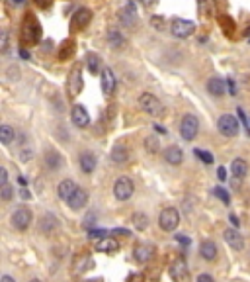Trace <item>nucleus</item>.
<instances>
[{
	"label": "nucleus",
	"instance_id": "obj_1",
	"mask_svg": "<svg viewBox=\"0 0 250 282\" xmlns=\"http://www.w3.org/2000/svg\"><path fill=\"white\" fill-rule=\"evenodd\" d=\"M194 32H196V24H194V22H190V20L174 18V20L170 22V34H172L174 38L184 40V38H190Z\"/></svg>",
	"mask_w": 250,
	"mask_h": 282
},
{
	"label": "nucleus",
	"instance_id": "obj_2",
	"mask_svg": "<svg viewBox=\"0 0 250 282\" xmlns=\"http://www.w3.org/2000/svg\"><path fill=\"white\" fill-rule=\"evenodd\" d=\"M198 131H200V120H198L194 114H186V116L182 118V123H180V133H182V137H184L186 141H192V139H196Z\"/></svg>",
	"mask_w": 250,
	"mask_h": 282
},
{
	"label": "nucleus",
	"instance_id": "obj_3",
	"mask_svg": "<svg viewBox=\"0 0 250 282\" xmlns=\"http://www.w3.org/2000/svg\"><path fill=\"white\" fill-rule=\"evenodd\" d=\"M133 190H135V186H133V180H131L129 176H119V178L115 180V184H113V194H115V198L121 200V202L129 200V198L133 196Z\"/></svg>",
	"mask_w": 250,
	"mask_h": 282
},
{
	"label": "nucleus",
	"instance_id": "obj_4",
	"mask_svg": "<svg viewBox=\"0 0 250 282\" xmlns=\"http://www.w3.org/2000/svg\"><path fill=\"white\" fill-rule=\"evenodd\" d=\"M180 224V214L176 208H164L158 216V226L164 231H174Z\"/></svg>",
	"mask_w": 250,
	"mask_h": 282
},
{
	"label": "nucleus",
	"instance_id": "obj_5",
	"mask_svg": "<svg viewBox=\"0 0 250 282\" xmlns=\"http://www.w3.org/2000/svg\"><path fill=\"white\" fill-rule=\"evenodd\" d=\"M139 106H141V110H145L150 116H160L162 110H164L162 102L156 96H152L150 92H145V94L139 96Z\"/></svg>",
	"mask_w": 250,
	"mask_h": 282
},
{
	"label": "nucleus",
	"instance_id": "obj_6",
	"mask_svg": "<svg viewBox=\"0 0 250 282\" xmlns=\"http://www.w3.org/2000/svg\"><path fill=\"white\" fill-rule=\"evenodd\" d=\"M217 127L225 137H235L239 133V120L231 114H223L217 121Z\"/></svg>",
	"mask_w": 250,
	"mask_h": 282
},
{
	"label": "nucleus",
	"instance_id": "obj_7",
	"mask_svg": "<svg viewBox=\"0 0 250 282\" xmlns=\"http://www.w3.org/2000/svg\"><path fill=\"white\" fill-rule=\"evenodd\" d=\"M32 220H34L32 210H28V208H18V210L12 214V227L18 229V231H26V229L30 227V224H32Z\"/></svg>",
	"mask_w": 250,
	"mask_h": 282
},
{
	"label": "nucleus",
	"instance_id": "obj_8",
	"mask_svg": "<svg viewBox=\"0 0 250 282\" xmlns=\"http://www.w3.org/2000/svg\"><path fill=\"white\" fill-rule=\"evenodd\" d=\"M223 237H225V241H227V245H229L231 249H235V251H243V247H245V239H243V235L239 233V229H237V227H229V229H225V231H223Z\"/></svg>",
	"mask_w": 250,
	"mask_h": 282
},
{
	"label": "nucleus",
	"instance_id": "obj_9",
	"mask_svg": "<svg viewBox=\"0 0 250 282\" xmlns=\"http://www.w3.org/2000/svg\"><path fill=\"white\" fill-rule=\"evenodd\" d=\"M170 277L174 282H184L188 279V265L184 259H176L172 265H170Z\"/></svg>",
	"mask_w": 250,
	"mask_h": 282
},
{
	"label": "nucleus",
	"instance_id": "obj_10",
	"mask_svg": "<svg viewBox=\"0 0 250 282\" xmlns=\"http://www.w3.org/2000/svg\"><path fill=\"white\" fill-rule=\"evenodd\" d=\"M117 16H119V22H121L125 28H133V26L137 24V10H135L133 4H127L125 8H121Z\"/></svg>",
	"mask_w": 250,
	"mask_h": 282
},
{
	"label": "nucleus",
	"instance_id": "obj_11",
	"mask_svg": "<svg viewBox=\"0 0 250 282\" xmlns=\"http://www.w3.org/2000/svg\"><path fill=\"white\" fill-rule=\"evenodd\" d=\"M164 161L168 165H172V167H178L184 161V151L178 145H170V147L164 149Z\"/></svg>",
	"mask_w": 250,
	"mask_h": 282
},
{
	"label": "nucleus",
	"instance_id": "obj_12",
	"mask_svg": "<svg viewBox=\"0 0 250 282\" xmlns=\"http://www.w3.org/2000/svg\"><path fill=\"white\" fill-rule=\"evenodd\" d=\"M76 182L74 180H71V178H67V180H63V182H59V186H57V194H59V198L61 200H65V202H69L71 198H72V194L76 192Z\"/></svg>",
	"mask_w": 250,
	"mask_h": 282
},
{
	"label": "nucleus",
	"instance_id": "obj_13",
	"mask_svg": "<svg viewBox=\"0 0 250 282\" xmlns=\"http://www.w3.org/2000/svg\"><path fill=\"white\" fill-rule=\"evenodd\" d=\"M67 204H69V208H71V210H82V208L88 204V192H86L84 188H80V186H78V188H76V192L72 194V198H71Z\"/></svg>",
	"mask_w": 250,
	"mask_h": 282
},
{
	"label": "nucleus",
	"instance_id": "obj_14",
	"mask_svg": "<svg viewBox=\"0 0 250 282\" xmlns=\"http://www.w3.org/2000/svg\"><path fill=\"white\" fill-rule=\"evenodd\" d=\"M71 118H72V123L78 125V127H88V123H90V116L86 112V108L80 106V104H76V106L72 108Z\"/></svg>",
	"mask_w": 250,
	"mask_h": 282
},
{
	"label": "nucleus",
	"instance_id": "obj_15",
	"mask_svg": "<svg viewBox=\"0 0 250 282\" xmlns=\"http://www.w3.org/2000/svg\"><path fill=\"white\" fill-rule=\"evenodd\" d=\"M78 165H80V170H82V172L90 174V172H94V169H96L98 159H96V155H94V153L84 151V153L78 157Z\"/></svg>",
	"mask_w": 250,
	"mask_h": 282
},
{
	"label": "nucleus",
	"instance_id": "obj_16",
	"mask_svg": "<svg viewBox=\"0 0 250 282\" xmlns=\"http://www.w3.org/2000/svg\"><path fill=\"white\" fill-rule=\"evenodd\" d=\"M117 249H119V243L115 237L106 235V237L96 241V251H100V253H115Z\"/></svg>",
	"mask_w": 250,
	"mask_h": 282
},
{
	"label": "nucleus",
	"instance_id": "obj_17",
	"mask_svg": "<svg viewBox=\"0 0 250 282\" xmlns=\"http://www.w3.org/2000/svg\"><path fill=\"white\" fill-rule=\"evenodd\" d=\"M207 92L213 96V98H221L225 94V81L219 79V77H211L207 81Z\"/></svg>",
	"mask_w": 250,
	"mask_h": 282
},
{
	"label": "nucleus",
	"instance_id": "obj_18",
	"mask_svg": "<svg viewBox=\"0 0 250 282\" xmlns=\"http://www.w3.org/2000/svg\"><path fill=\"white\" fill-rule=\"evenodd\" d=\"M102 92L104 94H111L113 88H115V77L111 73V69H104L102 71Z\"/></svg>",
	"mask_w": 250,
	"mask_h": 282
},
{
	"label": "nucleus",
	"instance_id": "obj_19",
	"mask_svg": "<svg viewBox=\"0 0 250 282\" xmlns=\"http://www.w3.org/2000/svg\"><path fill=\"white\" fill-rule=\"evenodd\" d=\"M200 255L205 259V261H213V259H217V245H215V241H211V239L201 241Z\"/></svg>",
	"mask_w": 250,
	"mask_h": 282
},
{
	"label": "nucleus",
	"instance_id": "obj_20",
	"mask_svg": "<svg viewBox=\"0 0 250 282\" xmlns=\"http://www.w3.org/2000/svg\"><path fill=\"white\" fill-rule=\"evenodd\" d=\"M127 159H129V149H127L123 143H117V145L111 149V161H113L115 165H123V163H127Z\"/></svg>",
	"mask_w": 250,
	"mask_h": 282
},
{
	"label": "nucleus",
	"instance_id": "obj_21",
	"mask_svg": "<svg viewBox=\"0 0 250 282\" xmlns=\"http://www.w3.org/2000/svg\"><path fill=\"white\" fill-rule=\"evenodd\" d=\"M152 255H154V247H152V245L141 243V245L135 247V259H137L139 263H147Z\"/></svg>",
	"mask_w": 250,
	"mask_h": 282
},
{
	"label": "nucleus",
	"instance_id": "obj_22",
	"mask_svg": "<svg viewBox=\"0 0 250 282\" xmlns=\"http://www.w3.org/2000/svg\"><path fill=\"white\" fill-rule=\"evenodd\" d=\"M107 41H109V47H113V49H121V47L125 45L123 34H121L119 30H115V28H111V30L107 32Z\"/></svg>",
	"mask_w": 250,
	"mask_h": 282
},
{
	"label": "nucleus",
	"instance_id": "obj_23",
	"mask_svg": "<svg viewBox=\"0 0 250 282\" xmlns=\"http://www.w3.org/2000/svg\"><path fill=\"white\" fill-rule=\"evenodd\" d=\"M45 165L49 170H57L63 165V157L55 149H49V151H45Z\"/></svg>",
	"mask_w": 250,
	"mask_h": 282
},
{
	"label": "nucleus",
	"instance_id": "obj_24",
	"mask_svg": "<svg viewBox=\"0 0 250 282\" xmlns=\"http://www.w3.org/2000/svg\"><path fill=\"white\" fill-rule=\"evenodd\" d=\"M231 170H233V174H235L237 178H245L247 172H249V163H247L245 159H235V161L231 163Z\"/></svg>",
	"mask_w": 250,
	"mask_h": 282
},
{
	"label": "nucleus",
	"instance_id": "obj_25",
	"mask_svg": "<svg viewBox=\"0 0 250 282\" xmlns=\"http://www.w3.org/2000/svg\"><path fill=\"white\" fill-rule=\"evenodd\" d=\"M14 137H16L14 127L8 125V123H4V125L0 127V141H2V145H10V143L14 141Z\"/></svg>",
	"mask_w": 250,
	"mask_h": 282
},
{
	"label": "nucleus",
	"instance_id": "obj_26",
	"mask_svg": "<svg viewBox=\"0 0 250 282\" xmlns=\"http://www.w3.org/2000/svg\"><path fill=\"white\" fill-rule=\"evenodd\" d=\"M57 226H59L57 218H55L53 214H45V216L41 218V226H39V227H41V231H43V233H45V231H47V233H51V231H53Z\"/></svg>",
	"mask_w": 250,
	"mask_h": 282
},
{
	"label": "nucleus",
	"instance_id": "obj_27",
	"mask_svg": "<svg viewBox=\"0 0 250 282\" xmlns=\"http://www.w3.org/2000/svg\"><path fill=\"white\" fill-rule=\"evenodd\" d=\"M86 63H88V71H90L92 75L100 71V65H102L100 55H96V53H88V57H86Z\"/></svg>",
	"mask_w": 250,
	"mask_h": 282
},
{
	"label": "nucleus",
	"instance_id": "obj_28",
	"mask_svg": "<svg viewBox=\"0 0 250 282\" xmlns=\"http://www.w3.org/2000/svg\"><path fill=\"white\" fill-rule=\"evenodd\" d=\"M80 88H82V81H80V69H74V71H72V81H71V92H72V94H76Z\"/></svg>",
	"mask_w": 250,
	"mask_h": 282
},
{
	"label": "nucleus",
	"instance_id": "obj_29",
	"mask_svg": "<svg viewBox=\"0 0 250 282\" xmlns=\"http://www.w3.org/2000/svg\"><path fill=\"white\" fill-rule=\"evenodd\" d=\"M90 16H92V14H90V10H86V8H84V10H80V12L76 14V20H74V26H78V28L86 26V24L90 22Z\"/></svg>",
	"mask_w": 250,
	"mask_h": 282
},
{
	"label": "nucleus",
	"instance_id": "obj_30",
	"mask_svg": "<svg viewBox=\"0 0 250 282\" xmlns=\"http://www.w3.org/2000/svg\"><path fill=\"white\" fill-rule=\"evenodd\" d=\"M133 226L137 227V229H145V227L149 226V218H147V214H133Z\"/></svg>",
	"mask_w": 250,
	"mask_h": 282
},
{
	"label": "nucleus",
	"instance_id": "obj_31",
	"mask_svg": "<svg viewBox=\"0 0 250 282\" xmlns=\"http://www.w3.org/2000/svg\"><path fill=\"white\" fill-rule=\"evenodd\" d=\"M215 196H217V198H221V202H223L225 206H229V204H231V196H229V192H227L223 186H217V188H215Z\"/></svg>",
	"mask_w": 250,
	"mask_h": 282
},
{
	"label": "nucleus",
	"instance_id": "obj_32",
	"mask_svg": "<svg viewBox=\"0 0 250 282\" xmlns=\"http://www.w3.org/2000/svg\"><path fill=\"white\" fill-rule=\"evenodd\" d=\"M12 194H14V188H12L10 184H4V186L0 188V198H2V202H10V200H12Z\"/></svg>",
	"mask_w": 250,
	"mask_h": 282
},
{
	"label": "nucleus",
	"instance_id": "obj_33",
	"mask_svg": "<svg viewBox=\"0 0 250 282\" xmlns=\"http://www.w3.org/2000/svg\"><path fill=\"white\" fill-rule=\"evenodd\" d=\"M196 155L200 157L203 163H207V165H211V163H213V155H211L209 151H201V149H196Z\"/></svg>",
	"mask_w": 250,
	"mask_h": 282
},
{
	"label": "nucleus",
	"instance_id": "obj_34",
	"mask_svg": "<svg viewBox=\"0 0 250 282\" xmlns=\"http://www.w3.org/2000/svg\"><path fill=\"white\" fill-rule=\"evenodd\" d=\"M145 145H147V149H149L150 153H156V151H158V147H160L158 139H154V137H149V139L145 141Z\"/></svg>",
	"mask_w": 250,
	"mask_h": 282
},
{
	"label": "nucleus",
	"instance_id": "obj_35",
	"mask_svg": "<svg viewBox=\"0 0 250 282\" xmlns=\"http://www.w3.org/2000/svg\"><path fill=\"white\" fill-rule=\"evenodd\" d=\"M32 157H34V149H22V151H20V159H22L24 163L30 161Z\"/></svg>",
	"mask_w": 250,
	"mask_h": 282
},
{
	"label": "nucleus",
	"instance_id": "obj_36",
	"mask_svg": "<svg viewBox=\"0 0 250 282\" xmlns=\"http://www.w3.org/2000/svg\"><path fill=\"white\" fill-rule=\"evenodd\" d=\"M176 241H178L180 245H184V247H190V237H186L184 233H180V235H176Z\"/></svg>",
	"mask_w": 250,
	"mask_h": 282
},
{
	"label": "nucleus",
	"instance_id": "obj_37",
	"mask_svg": "<svg viewBox=\"0 0 250 282\" xmlns=\"http://www.w3.org/2000/svg\"><path fill=\"white\" fill-rule=\"evenodd\" d=\"M106 235H107V233L102 231V229H90V239H94V237H96V239H102V237H106Z\"/></svg>",
	"mask_w": 250,
	"mask_h": 282
},
{
	"label": "nucleus",
	"instance_id": "obj_38",
	"mask_svg": "<svg viewBox=\"0 0 250 282\" xmlns=\"http://www.w3.org/2000/svg\"><path fill=\"white\" fill-rule=\"evenodd\" d=\"M227 88H229V92L235 96L237 94V84H235V81L233 79H227Z\"/></svg>",
	"mask_w": 250,
	"mask_h": 282
},
{
	"label": "nucleus",
	"instance_id": "obj_39",
	"mask_svg": "<svg viewBox=\"0 0 250 282\" xmlns=\"http://www.w3.org/2000/svg\"><path fill=\"white\" fill-rule=\"evenodd\" d=\"M8 184V170L6 169H0V186Z\"/></svg>",
	"mask_w": 250,
	"mask_h": 282
},
{
	"label": "nucleus",
	"instance_id": "obj_40",
	"mask_svg": "<svg viewBox=\"0 0 250 282\" xmlns=\"http://www.w3.org/2000/svg\"><path fill=\"white\" fill-rule=\"evenodd\" d=\"M198 282H215V281H213V277H211V275H205V273H203V275L198 277Z\"/></svg>",
	"mask_w": 250,
	"mask_h": 282
},
{
	"label": "nucleus",
	"instance_id": "obj_41",
	"mask_svg": "<svg viewBox=\"0 0 250 282\" xmlns=\"http://www.w3.org/2000/svg\"><path fill=\"white\" fill-rule=\"evenodd\" d=\"M92 224H96V216H94V214H90V216L86 218V222H84V227H90Z\"/></svg>",
	"mask_w": 250,
	"mask_h": 282
},
{
	"label": "nucleus",
	"instance_id": "obj_42",
	"mask_svg": "<svg viewBox=\"0 0 250 282\" xmlns=\"http://www.w3.org/2000/svg\"><path fill=\"white\" fill-rule=\"evenodd\" d=\"M8 47V32H2V51H6Z\"/></svg>",
	"mask_w": 250,
	"mask_h": 282
},
{
	"label": "nucleus",
	"instance_id": "obj_43",
	"mask_svg": "<svg viewBox=\"0 0 250 282\" xmlns=\"http://www.w3.org/2000/svg\"><path fill=\"white\" fill-rule=\"evenodd\" d=\"M150 24H152L154 28H158V30H160V28H162V18H152V20H150Z\"/></svg>",
	"mask_w": 250,
	"mask_h": 282
},
{
	"label": "nucleus",
	"instance_id": "obj_44",
	"mask_svg": "<svg viewBox=\"0 0 250 282\" xmlns=\"http://www.w3.org/2000/svg\"><path fill=\"white\" fill-rule=\"evenodd\" d=\"M217 176H219L221 180H225V178H227V170H225V169H219V170H217Z\"/></svg>",
	"mask_w": 250,
	"mask_h": 282
},
{
	"label": "nucleus",
	"instance_id": "obj_45",
	"mask_svg": "<svg viewBox=\"0 0 250 282\" xmlns=\"http://www.w3.org/2000/svg\"><path fill=\"white\" fill-rule=\"evenodd\" d=\"M229 220H231V224H233V226H235V227H239V220H237V216H231Z\"/></svg>",
	"mask_w": 250,
	"mask_h": 282
},
{
	"label": "nucleus",
	"instance_id": "obj_46",
	"mask_svg": "<svg viewBox=\"0 0 250 282\" xmlns=\"http://www.w3.org/2000/svg\"><path fill=\"white\" fill-rule=\"evenodd\" d=\"M113 233H119V235H129V231H127V229H115Z\"/></svg>",
	"mask_w": 250,
	"mask_h": 282
},
{
	"label": "nucleus",
	"instance_id": "obj_47",
	"mask_svg": "<svg viewBox=\"0 0 250 282\" xmlns=\"http://www.w3.org/2000/svg\"><path fill=\"white\" fill-rule=\"evenodd\" d=\"M0 282H16V281H14L12 277H8V275H4V277H2V281H0Z\"/></svg>",
	"mask_w": 250,
	"mask_h": 282
},
{
	"label": "nucleus",
	"instance_id": "obj_48",
	"mask_svg": "<svg viewBox=\"0 0 250 282\" xmlns=\"http://www.w3.org/2000/svg\"><path fill=\"white\" fill-rule=\"evenodd\" d=\"M154 131H158V133H166V129H164V127H160V125H154Z\"/></svg>",
	"mask_w": 250,
	"mask_h": 282
},
{
	"label": "nucleus",
	"instance_id": "obj_49",
	"mask_svg": "<svg viewBox=\"0 0 250 282\" xmlns=\"http://www.w3.org/2000/svg\"><path fill=\"white\" fill-rule=\"evenodd\" d=\"M20 57H22V59H30V53H28V51H24V49H22V51H20Z\"/></svg>",
	"mask_w": 250,
	"mask_h": 282
},
{
	"label": "nucleus",
	"instance_id": "obj_50",
	"mask_svg": "<svg viewBox=\"0 0 250 282\" xmlns=\"http://www.w3.org/2000/svg\"><path fill=\"white\" fill-rule=\"evenodd\" d=\"M141 2H143V4H145V6H152V4H154V2H156V0H141Z\"/></svg>",
	"mask_w": 250,
	"mask_h": 282
},
{
	"label": "nucleus",
	"instance_id": "obj_51",
	"mask_svg": "<svg viewBox=\"0 0 250 282\" xmlns=\"http://www.w3.org/2000/svg\"><path fill=\"white\" fill-rule=\"evenodd\" d=\"M14 2H16V4H24L26 0H14Z\"/></svg>",
	"mask_w": 250,
	"mask_h": 282
},
{
	"label": "nucleus",
	"instance_id": "obj_52",
	"mask_svg": "<svg viewBox=\"0 0 250 282\" xmlns=\"http://www.w3.org/2000/svg\"><path fill=\"white\" fill-rule=\"evenodd\" d=\"M247 36H249V40H250V28H247Z\"/></svg>",
	"mask_w": 250,
	"mask_h": 282
},
{
	"label": "nucleus",
	"instance_id": "obj_53",
	"mask_svg": "<svg viewBox=\"0 0 250 282\" xmlns=\"http://www.w3.org/2000/svg\"><path fill=\"white\" fill-rule=\"evenodd\" d=\"M30 282H41V281H39V279H32Z\"/></svg>",
	"mask_w": 250,
	"mask_h": 282
},
{
	"label": "nucleus",
	"instance_id": "obj_54",
	"mask_svg": "<svg viewBox=\"0 0 250 282\" xmlns=\"http://www.w3.org/2000/svg\"><path fill=\"white\" fill-rule=\"evenodd\" d=\"M88 282H100V281H88Z\"/></svg>",
	"mask_w": 250,
	"mask_h": 282
},
{
	"label": "nucleus",
	"instance_id": "obj_55",
	"mask_svg": "<svg viewBox=\"0 0 250 282\" xmlns=\"http://www.w3.org/2000/svg\"><path fill=\"white\" fill-rule=\"evenodd\" d=\"M249 121H250V118H249Z\"/></svg>",
	"mask_w": 250,
	"mask_h": 282
}]
</instances>
